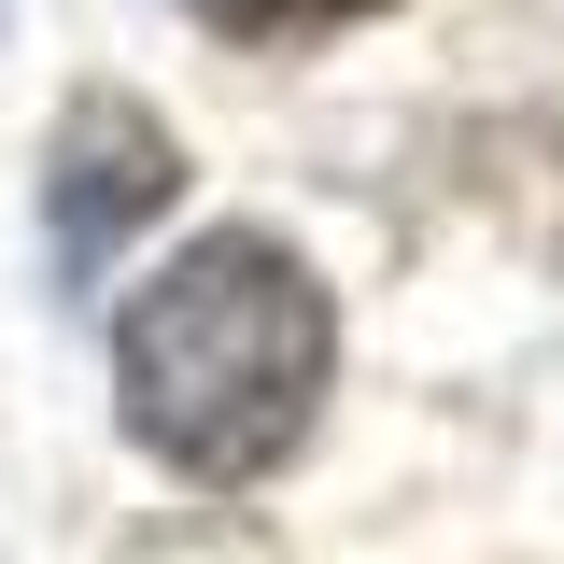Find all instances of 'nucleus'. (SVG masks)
Here are the masks:
<instances>
[{
    "label": "nucleus",
    "instance_id": "nucleus-1",
    "mask_svg": "<svg viewBox=\"0 0 564 564\" xmlns=\"http://www.w3.org/2000/svg\"><path fill=\"white\" fill-rule=\"evenodd\" d=\"M325 367H339V311L325 282L282 254L269 226H212L170 269L113 311V395H128V437L184 480L240 494L269 480L282 452L325 410Z\"/></svg>",
    "mask_w": 564,
    "mask_h": 564
},
{
    "label": "nucleus",
    "instance_id": "nucleus-2",
    "mask_svg": "<svg viewBox=\"0 0 564 564\" xmlns=\"http://www.w3.org/2000/svg\"><path fill=\"white\" fill-rule=\"evenodd\" d=\"M184 198V155H170V128L141 113V99H113V85H85L57 113V184H43V226H57V269L99 282L113 254H128V226H155V212Z\"/></svg>",
    "mask_w": 564,
    "mask_h": 564
},
{
    "label": "nucleus",
    "instance_id": "nucleus-3",
    "mask_svg": "<svg viewBox=\"0 0 564 564\" xmlns=\"http://www.w3.org/2000/svg\"><path fill=\"white\" fill-rule=\"evenodd\" d=\"M198 29L226 43H311V29H352V14H381V0H184Z\"/></svg>",
    "mask_w": 564,
    "mask_h": 564
}]
</instances>
